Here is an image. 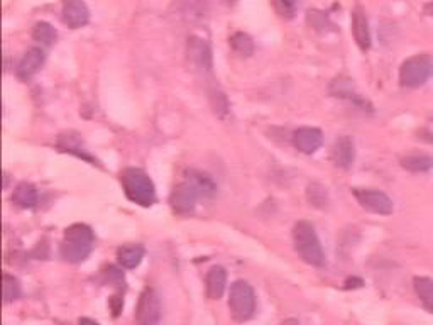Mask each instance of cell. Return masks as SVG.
<instances>
[{"mask_svg": "<svg viewBox=\"0 0 433 325\" xmlns=\"http://www.w3.org/2000/svg\"><path fill=\"white\" fill-rule=\"evenodd\" d=\"M93 249V233L88 225L73 224L65 230L60 246V255L68 262H82L90 256Z\"/></svg>", "mask_w": 433, "mask_h": 325, "instance_id": "obj_1", "label": "cell"}, {"mask_svg": "<svg viewBox=\"0 0 433 325\" xmlns=\"http://www.w3.org/2000/svg\"><path fill=\"white\" fill-rule=\"evenodd\" d=\"M293 243L298 256L311 266H324L325 255L315 227L306 220L296 222L293 227Z\"/></svg>", "mask_w": 433, "mask_h": 325, "instance_id": "obj_2", "label": "cell"}, {"mask_svg": "<svg viewBox=\"0 0 433 325\" xmlns=\"http://www.w3.org/2000/svg\"><path fill=\"white\" fill-rule=\"evenodd\" d=\"M122 188L127 198L141 207H151L156 200V188L153 180L139 168H127L120 175Z\"/></svg>", "mask_w": 433, "mask_h": 325, "instance_id": "obj_3", "label": "cell"}, {"mask_svg": "<svg viewBox=\"0 0 433 325\" xmlns=\"http://www.w3.org/2000/svg\"><path fill=\"white\" fill-rule=\"evenodd\" d=\"M433 75V58L428 53L415 55L405 61L400 68V83L406 88H419Z\"/></svg>", "mask_w": 433, "mask_h": 325, "instance_id": "obj_4", "label": "cell"}, {"mask_svg": "<svg viewBox=\"0 0 433 325\" xmlns=\"http://www.w3.org/2000/svg\"><path fill=\"white\" fill-rule=\"evenodd\" d=\"M229 310L232 317H234V320H237V322H247L249 319L254 317L256 295H254L251 284L242 282V279L232 284L229 295Z\"/></svg>", "mask_w": 433, "mask_h": 325, "instance_id": "obj_5", "label": "cell"}, {"mask_svg": "<svg viewBox=\"0 0 433 325\" xmlns=\"http://www.w3.org/2000/svg\"><path fill=\"white\" fill-rule=\"evenodd\" d=\"M354 197L359 206L370 213H378V215H391L395 211L392 200L387 197L385 191H379L374 188H354L352 190Z\"/></svg>", "mask_w": 433, "mask_h": 325, "instance_id": "obj_6", "label": "cell"}, {"mask_svg": "<svg viewBox=\"0 0 433 325\" xmlns=\"http://www.w3.org/2000/svg\"><path fill=\"white\" fill-rule=\"evenodd\" d=\"M161 298L153 288H147L141 293L136 309V322L139 325H158L161 320Z\"/></svg>", "mask_w": 433, "mask_h": 325, "instance_id": "obj_7", "label": "cell"}, {"mask_svg": "<svg viewBox=\"0 0 433 325\" xmlns=\"http://www.w3.org/2000/svg\"><path fill=\"white\" fill-rule=\"evenodd\" d=\"M198 197V191L191 185L190 180H186L175 186V190L171 191V197H169V203L176 213H190L195 208Z\"/></svg>", "mask_w": 433, "mask_h": 325, "instance_id": "obj_8", "label": "cell"}, {"mask_svg": "<svg viewBox=\"0 0 433 325\" xmlns=\"http://www.w3.org/2000/svg\"><path fill=\"white\" fill-rule=\"evenodd\" d=\"M61 19L71 29L83 28L90 21V11H88V6L83 0H65Z\"/></svg>", "mask_w": 433, "mask_h": 325, "instance_id": "obj_9", "label": "cell"}, {"mask_svg": "<svg viewBox=\"0 0 433 325\" xmlns=\"http://www.w3.org/2000/svg\"><path fill=\"white\" fill-rule=\"evenodd\" d=\"M44 60H46V55H44L43 48H29V50L24 53V56L21 58L19 65H17L16 68L17 78L22 80V82H28L29 78H33L34 75L41 70Z\"/></svg>", "mask_w": 433, "mask_h": 325, "instance_id": "obj_10", "label": "cell"}, {"mask_svg": "<svg viewBox=\"0 0 433 325\" xmlns=\"http://www.w3.org/2000/svg\"><path fill=\"white\" fill-rule=\"evenodd\" d=\"M294 148L305 154H314L324 144V134L316 127H300L293 132Z\"/></svg>", "mask_w": 433, "mask_h": 325, "instance_id": "obj_11", "label": "cell"}, {"mask_svg": "<svg viewBox=\"0 0 433 325\" xmlns=\"http://www.w3.org/2000/svg\"><path fill=\"white\" fill-rule=\"evenodd\" d=\"M330 159H332V163L336 164L337 168L349 170L356 159L354 141H352L349 136H342L336 139L332 146V151H330Z\"/></svg>", "mask_w": 433, "mask_h": 325, "instance_id": "obj_12", "label": "cell"}, {"mask_svg": "<svg viewBox=\"0 0 433 325\" xmlns=\"http://www.w3.org/2000/svg\"><path fill=\"white\" fill-rule=\"evenodd\" d=\"M188 56L196 68L202 71H212V50H210L208 43L202 38L188 39Z\"/></svg>", "mask_w": 433, "mask_h": 325, "instance_id": "obj_13", "label": "cell"}, {"mask_svg": "<svg viewBox=\"0 0 433 325\" xmlns=\"http://www.w3.org/2000/svg\"><path fill=\"white\" fill-rule=\"evenodd\" d=\"M352 36L357 46L363 51H368L370 48V31H369V21L365 16L364 9L357 6L352 11Z\"/></svg>", "mask_w": 433, "mask_h": 325, "instance_id": "obj_14", "label": "cell"}, {"mask_svg": "<svg viewBox=\"0 0 433 325\" xmlns=\"http://www.w3.org/2000/svg\"><path fill=\"white\" fill-rule=\"evenodd\" d=\"M227 287V273L222 266H213L208 270L207 278H205V288H207V297L210 300H218L222 298Z\"/></svg>", "mask_w": 433, "mask_h": 325, "instance_id": "obj_15", "label": "cell"}, {"mask_svg": "<svg viewBox=\"0 0 433 325\" xmlns=\"http://www.w3.org/2000/svg\"><path fill=\"white\" fill-rule=\"evenodd\" d=\"M330 92H332V95L341 97V99H347L352 100L356 105L359 107H368V102H365L363 97L359 95V93L354 92V87H352V82L347 78H336L332 82V85H330ZM365 110V109H364Z\"/></svg>", "mask_w": 433, "mask_h": 325, "instance_id": "obj_16", "label": "cell"}, {"mask_svg": "<svg viewBox=\"0 0 433 325\" xmlns=\"http://www.w3.org/2000/svg\"><path fill=\"white\" fill-rule=\"evenodd\" d=\"M142 257H144V247L141 244H127L117 251L119 265L126 270H134L141 265Z\"/></svg>", "mask_w": 433, "mask_h": 325, "instance_id": "obj_17", "label": "cell"}, {"mask_svg": "<svg viewBox=\"0 0 433 325\" xmlns=\"http://www.w3.org/2000/svg\"><path fill=\"white\" fill-rule=\"evenodd\" d=\"M12 202L21 208H34L38 203V190L31 183H19L12 193Z\"/></svg>", "mask_w": 433, "mask_h": 325, "instance_id": "obj_18", "label": "cell"}, {"mask_svg": "<svg viewBox=\"0 0 433 325\" xmlns=\"http://www.w3.org/2000/svg\"><path fill=\"white\" fill-rule=\"evenodd\" d=\"M413 288L422 305L433 314V279L427 276H417L413 279Z\"/></svg>", "mask_w": 433, "mask_h": 325, "instance_id": "obj_19", "label": "cell"}, {"mask_svg": "<svg viewBox=\"0 0 433 325\" xmlns=\"http://www.w3.org/2000/svg\"><path fill=\"white\" fill-rule=\"evenodd\" d=\"M401 168L410 173H425L433 168V158L428 154H408L401 158Z\"/></svg>", "mask_w": 433, "mask_h": 325, "instance_id": "obj_20", "label": "cell"}, {"mask_svg": "<svg viewBox=\"0 0 433 325\" xmlns=\"http://www.w3.org/2000/svg\"><path fill=\"white\" fill-rule=\"evenodd\" d=\"M188 180L191 181V185L195 186L196 191H198L200 197L210 198V197H213V195H215L217 185H215V181L212 180V176H208L207 173L191 171V176L188 178Z\"/></svg>", "mask_w": 433, "mask_h": 325, "instance_id": "obj_21", "label": "cell"}, {"mask_svg": "<svg viewBox=\"0 0 433 325\" xmlns=\"http://www.w3.org/2000/svg\"><path fill=\"white\" fill-rule=\"evenodd\" d=\"M229 44L232 48V51L235 53V55L242 56V58H249L254 53V41L252 38L249 34L245 33H235L230 36Z\"/></svg>", "mask_w": 433, "mask_h": 325, "instance_id": "obj_22", "label": "cell"}, {"mask_svg": "<svg viewBox=\"0 0 433 325\" xmlns=\"http://www.w3.org/2000/svg\"><path fill=\"white\" fill-rule=\"evenodd\" d=\"M58 33L49 22H36L33 28V39L36 43L43 44V46H51L56 41Z\"/></svg>", "mask_w": 433, "mask_h": 325, "instance_id": "obj_23", "label": "cell"}, {"mask_svg": "<svg viewBox=\"0 0 433 325\" xmlns=\"http://www.w3.org/2000/svg\"><path fill=\"white\" fill-rule=\"evenodd\" d=\"M2 293H4V302L11 304L16 302L21 297V283L19 279L14 278L12 275L4 273L2 276Z\"/></svg>", "mask_w": 433, "mask_h": 325, "instance_id": "obj_24", "label": "cell"}, {"mask_svg": "<svg viewBox=\"0 0 433 325\" xmlns=\"http://www.w3.org/2000/svg\"><path fill=\"white\" fill-rule=\"evenodd\" d=\"M306 198H308V202H310L311 206L316 207V208H325L328 206L327 188H324V186L319 185V183L308 185Z\"/></svg>", "mask_w": 433, "mask_h": 325, "instance_id": "obj_25", "label": "cell"}, {"mask_svg": "<svg viewBox=\"0 0 433 325\" xmlns=\"http://www.w3.org/2000/svg\"><path fill=\"white\" fill-rule=\"evenodd\" d=\"M274 12L281 19L289 21L296 16L298 11V0H271Z\"/></svg>", "mask_w": 433, "mask_h": 325, "instance_id": "obj_26", "label": "cell"}, {"mask_svg": "<svg viewBox=\"0 0 433 325\" xmlns=\"http://www.w3.org/2000/svg\"><path fill=\"white\" fill-rule=\"evenodd\" d=\"M306 21H308V24H310L311 28L316 29V31H319V29L325 31V28H327V26H328L327 16H325L324 12H319V11H310V12H308Z\"/></svg>", "mask_w": 433, "mask_h": 325, "instance_id": "obj_27", "label": "cell"}, {"mask_svg": "<svg viewBox=\"0 0 433 325\" xmlns=\"http://www.w3.org/2000/svg\"><path fill=\"white\" fill-rule=\"evenodd\" d=\"M105 276H107V282L112 283L114 287L117 288H124V273L122 271H119L117 268H114V266H109V268L105 270Z\"/></svg>", "mask_w": 433, "mask_h": 325, "instance_id": "obj_28", "label": "cell"}, {"mask_svg": "<svg viewBox=\"0 0 433 325\" xmlns=\"http://www.w3.org/2000/svg\"><path fill=\"white\" fill-rule=\"evenodd\" d=\"M419 137H422L423 141L430 142V144H433V119L427 120L425 126L422 127V131H419Z\"/></svg>", "mask_w": 433, "mask_h": 325, "instance_id": "obj_29", "label": "cell"}, {"mask_svg": "<svg viewBox=\"0 0 433 325\" xmlns=\"http://www.w3.org/2000/svg\"><path fill=\"white\" fill-rule=\"evenodd\" d=\"M122 307H124V300H122V298L112 297V300H110V309H112L114 317H117V315L120 314V310H122Z\"/></svg>", "mask_w": 433, "mask_h": 325, "instance_id": "obj_30", "label": "cell"}, {"mask_svg": "<svg viewBox=\"0 0 433 325\" xmlns=\"http://www.w3.org/2000/svg\"><path fill=\"white\" fill-rule=\"evenodd\" d=\"M423 12H425L428 17H432V19H433V2L425 4V7H423Z\"/></svg>", "mask_w": 433, "mask_h": 325, "instance_id": "obj_31", "label": "cell"}, {"mask_svg": "<svg viewBox=\"0 0 433 325\" xmlns=\"http://www.w3.org/2000/svg\"><path fill=\"white\" fill-rule=\"evenodd\" d=\"M78 325H100V324L95 322V320H92V319L83 317V319H80V320H78Z\"/></svg>", "mask_w": 433, "mask_h": 325, "instance_id": "obj_32", "label": "cell"}, {"mask_svg": "<svg viewBox=\"0 0 433 325\" xmlns=\"http://www.w3.org/2000/svg\"><path fill=\"white\" fill-rule=\"evenodd\" d=\"M281 325H301V324L298 322L296 319H287V320H284V322L281 324Z\"/></svg>", "mask_w": 433, "mask_h": 325, "instance_id": "obj_33", "label": "cell"}]
</instances>
